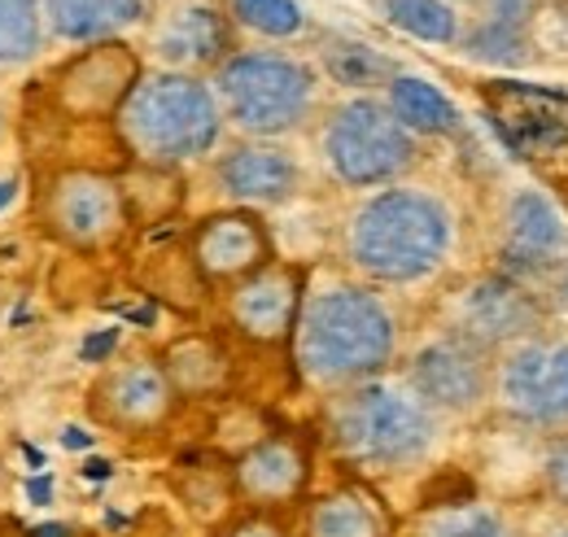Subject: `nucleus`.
<instances>
[{"instance_id":"nucleus-1","label":"nucleus","mask_w":568,"mask_h":537,"mask_svg":"<svg viewBox=\"0 0 568 537\" xmlns=\"http://www.w3.org/2000/svg\"><path fill=\"white\" fill-rule=\"evenodd\" d=\"M398 315L385 293L363 280H337L324 288H306L288 354L311 389L342 394L389 372V363L398 358Z\"/></svg>"},{"instance_id":"nucleus-2","label":"nucleus","mask_w":568,"mask_h":537,"mask_svg":"<svg viewBox=\"0 0 568 537\" xmlns=\"http://www.w3.org/2000/svg\"><path fill=\"white\" fill-rule=\"evenodd\" d=\"M455 214L433 189L389 184L351 210L342 254L372 288H412L450 263Z\"/></svg>"},{"instance_id":"nucleus-3","label":"nucleus","mask_w":568,"mask_h":537,"mask_svg":"<svg viewBox=\"0 0 568 537\" xmlns=\"http://www.w3.org/2000/svg\"><path fill=\"white\" fill-rule=\"evenodd\" d=\"M119 144L149 171H171L214 153L223 135V114L211 92V79L180 70H144L110 119Z\"/></svg>"},{"instance_id":"nucleus-4","label":"nucleus","mask_w":568,"mask_h":537,"mask_svg":"<svg viewBox=\"0 0 568 537\" xmlns=\"http://www.w3.org/2000/svg\"><path fill=\"white\" fill-rule=\"evenodd\" d=\"M328 437L342 459L367 472H403L425 464L442 437V419L407 381H363L328 406Z\"/></svg>"},{"instance_id":"nucleus-5","label":"nucleus","mask_w":568,"mask_h":537,"mask_svg":"<svg viewBox=\"0 0 568 537\" xmlns=\"http://www.w3.org/2000/svg\"><path fill=\"white\" fill-rule=\"evenodd\" d=\"M223 128L245 140L302 132L320 105V70L284 49H236L211 74Z\"/></svg>"},{"instance_id":"nucleus-6","label":"nucleus","mask_w":568,"mask_h":537,"mask_svg":"<svg viewBox=\"0 0 568 537\" xmlns=\"http://www.w3.org/2000/svg\"><path fill=\"white\" fill-rule=\"evenodd\" d=\"M320 158L337 184L376 193L403 184V175L420 158V144L389 114L381 97H346L324 114Z\"/></svg>"},{"instance_id":"nucleus-7","label":"nucleus","mask_w":568,"mask_h":537,"mask_svg":"<svg viewBox=\"0 0 568 537\" xmlns=\"http://www.w3.org/2000/svg\"><path fill=\"white\" fill-rule=\"evenodd\" d=\"M36 223L49 241L67 245L74 254H101L119 245V236L132 223L128 189L123 180L92 166L53 171L36 193Z\"/></svg>"},{"instance_id":"nucleus-8","label":"nucleus","mask_w":568,"mask_h":537,"mask_svg":"<svg viewBox=\"0 0 568 537\" xmlns=\"http://www.w3.org/2000/svg\"><path fill=\"white\" fill-rule=\"evenodd\" d=\"M495 403L525 428H568V336H529L495 358Z\"/></svg>"},{"instance_id":"nucleus-9","label":"nucleus","mask_w":568,"mask_h":537,"mask_svg":"<svg viewBox=\"0 0 568 537\" xmlns=\"http://www.w3.org/2000/svg\"><path fill=\"white\" fill-rule=\"evenodd\" d=\"M407 385L437 419L477 415L495 398V354H486L481 345H473L464 336L442 333L412 354Z\"/></svg>"},{"instance_id":"nucleus-10","label":"nucleus","mask_w":568,"mask_h":537,"mask_svg":"<svg viewBox=\"0 0 568 537\" xmlns=\"http://www.w3.org/2000/svg\"><path fill=\"white\" fill-rule=\"evenodd\" d=\"M141 53L128 40L83 44L49 79L53 110L74 123H110L119 114V105L128 101V92L141 83Z\"/></svg>"},{"instance_id":"nucleus-11","label":"nucleus","mask_w":568,"mask_h":537,"mask_svg":"<svg viewBox=\"0 0 568 537\" xmlns=\"http://www.w3.org/2000/svg\"><path fill=\"white\" fill-rule=\"evenodd\" d=\"M149 53L158 70L211 79L227 53H236V31L219 0H162L144 18Z\"/></svg>"},{"instance_id":"nucleus-12","label":"nucleus","mask_w":568,"mask_h":537,"mask_svg":"<svg viewBox=\"0 0 568 537\" xmlns=\"http://www.w3.org/2000/svg\"><path fill=\"white\" fill-rule=\"evenodd\" d=\"M481 345L486 354H503L529 336H542V302L511 275H481L450 302V328Z\"/></svg>"},{"instance_id":"nucleus-13","label":"nucleus","mask_w":568,"mask_h":537,"mask_svg":"<svg viewBox=\"0 0 568 537\" xmlns=\"http://www.w3.org/2000/svg\"><path fill=\"white\" fill-rule=\"evenodd\" d=\"M88 406H92V419L114 428V433H128V437H149L158 428H166V419L175 415V389L162 372L158 358H123V363H110L92 394H88Z\"/></svg>"},{"instance_id":"nucleus-14","label":"nucleus","mask_w":568,"mask_h":537,"mask_svg":"<svg viewBox=\"0 0 568 537\" xmlns=\"http://www.w3.org/2000/svg\"><path fill=\"white\" fill-rule=\"evenodd\" d=\"M189 259L202 280L211 284H236L254 271H263L272 259H276V245H272V232L263 223L258 210H219V214H206L193 236H189Z\"/></svg>"},{"instance_id":"nucleus-15","label":"nucleus","mask_w":568,"mask_h":537,"mask_svg":"<svg viewBox=\"0 0 568 537\" xmlns=\"http://www.w3.org/2000/svg\"><path fill=\"white\" fill-rule=\"evenodd\" d=\"M302 297H306V271L297 263L272 259L263 271L227 288V320L254 345H288Z\"/></svg>"},{"instance_id":"nucleus-16","label":"nucleus","mask_w":568,"mask_h":537,"mask_svg":"<svg viewBox=\"0 0 568 537\" xmlns=\"http://www.w3.org/2000/svg\"><path fill=\"white\" fill-rule=\"evenodd\" d=\"M214 184L241 210H272L297 197L302 162L276 140H236L214 158Z\"/></svg>"},{"instance_id":"nucleus-17","label":"nucleus","mask_w":568,"mask_h":537,"mask_svg":"<svg viewBox=\"0 0 568 537\" xmlns=\"http://www.w3.org/2000/svg\"><path fill=\"white\" fill-rule=\"evenodd\" d=\"M503 254L525 275H547L568 263V223L538 189H516L503 205Z\"/></svg>"},{"instance_id":"nucleus-18","label":"nucleus","mask_w":568,"mask_h":537,"mask_svg":"<svg viewBox=\"0 0 568 537\" xmlns=\"http://www.w3.org/2000/svg\"><path fill=\"white\" fill-rule=\"evenodd\" d=\"M232 485L236 494L254 507V511H272L284 503H297L311 485V455L297 437H263L254 442L236 468H232Z\"/></svg>"},{"instance_id":"nucleus-19","label":"nucleus","mask_w":568,"mask_h":537,"mask_svg":"<svg viewBox=\"0 0 568 537\" xmlns=\"http://www.w3.org/2000/svg\"><path fill=\"white\" fill-rule=\"evenodd\" d=\"M40 4H44L49 40L74 49L123 40L149 18V0H40Z\"/></svg>"},{"instance_id":"nucleus-20","label":"nucleus","mask_w":568,"mask_h":537,"mask_svg":"<svg viewBox=\"0 0 568 537\" xmlns=\"http://www.w3.org/2000/svg\"><path fill=\"white\" fill-rule=\"evenodd\" d=\"M389 511L363 485H342L306 511V537H389Z\"/></svg>"},{"instance_id":"nucleus-21","label":"nucleus","mask_w":568,"mask_h":537,"mask_svg":"<svg viewBox=\"0 0 568 537\" xmlns=\"http://www.w3.org/2000/svg\"><path fill=\"white\" fill-rule=\"evenodd\" d=\"M381 101L389 105V114L416 135V140H420V135L459 132V110H455V101H450L437 83H428L425 74L398 70V74L385 83V97H381Z\"/></svg>"},{"instance_id":"nucleus-22","label":"nucleus","mask_w":568,"mask_h":537,"mask_svg":"<svg viewBox=\"0 0 568 537\" xmlns=\"http://www.w3.org/2000/svg\"><path fill=\"white\" fill-rule=\"evenodd\" d=\"M320 70L337 88H346L351 97H376L398 74V67L376 44L355 40V36H324V44H320Z\"/></svg>"},{"instance_id":"nucleus-23","label":"nucleus","mask_w":568,"mask_h":537,"mask_svg":"<svg viewBox=\"0 0 568 537\" xmlns=\"http://www.w3.org/2000/svg\"><path fill=\"white\" fill-rule=\"evenodd\" d=\"M158 363H162L175 398H211L227 385V354L211 336H180L166 345V354Z\"/></svg>"},{"instance_id":"nucleus-24","label":"nucleus","mask_w":568,"mask_h":537,"mask_svg":"<svg viewBox=\"0 0 568 537\" xmlns=\"http://www.w3.org/2000/svg\"><path fill=\"white\" fill-rule=\"evenodd\" d=\"M381 13L394 31L412 36L420 44L455 49L464 40V9L450 0H381Z\"/></svg>"},{"instance_id":"nucleus-25","label":"nucleus","mask_w":568,"mask_h":537,"mask_svg":"<svg viewBox=\"0 0 568 537\" xmlns=\"http://www.w3.org/2000/svg\"><path fill=\"white\" fill-rule=\"evenodd\" d=\"M232 31H250L267 44H288L311 31V13L302 0H219Z\"/></svg>"},{"instance_id":"nucleus-26","label":"nucleus","mask_w":568,"mask_h":537,"mask_svg":"<svg viewBox=\"0 0 568 537\" xmlns=\"http://www.w3.org/2000/svg\"><path fill=\"white\" fill-rule=\"evenodd\" d=\"M49 44L40 0H0V70L27 67Z\"/></svg>"},{"instance_id":"nucleus-27","label":"nucleus","mask_w":568,"mask_h":537,"mask_svg":"<svg viewBox=\"0 0 568 537\" xmlns=\"http://www.w3.org/2000/svg\"><path fill=\"white\" fill-rule=\"evenodd\" d=\"M459 49L477 62H495V67H520L525 49H529V31H511V27H495V22H464V40Z\"/></svg>"},{"instance_id":"nucleus-28","label":"nucleus","mask_w":568,"mask_h":537,"mask_svg":"<svg viewBox=\"0 0 568 537\" xmlns=\"http://www.w3.org/2000/svg\"><path fill=\"white\" fill-rule=\"evenodd\" d=\"M425 537H511L490 507H450L437 520H428Z\"/></svg>"},{"instance_id":"nucleus-29","label":"nucleus","mask_w":568,"mask_h":537,"mask_svg":"<svg viewBox=\"0 0 568 537\" xmlns=\"http://www.w3.org/2000/svg\"><path fill=\"white\" fill-rule=\"evenodd\" d=\"M477 9V22H495V27H511V31H529L538 0H468Z\"/></svg>"},{"instance_id":"nucleus-30","label":"nucleus","mask_w":568,"mask_h":537,"mask_svg":"<svg viewBox=\"0 0 568 537\" xmlns=\"http://www.w3.org/2000/svg\"><path fill=\"white\" fill-rule=\"evenodd\" d=\"M542 485H547V494L568 507V437H560L551 450H547V459H542Z\"/></svg>"},{"instance_id":"nucleus-31","label":"nucleus","mask_w":568,"mask_h":537,"mask_svg":"<svg viewBox=\"0 0 568 537\" xmlns=\"http://www.w3.org/2000/svg\"><path fill=\"white\" fill-rule=\"evenodd\" d=\"M227 537H288L284 534V525H276L267 511H258V516H250V520H241L236 529Z\"/></svg>"},{"instance_id":"nucleus-32","label":"nucleus","mask_w":568,"mask_h":537,"mask_svg":"<svg viewBox=\"0 0 568 537\" xmlns=\"http://www.w3.org/2000/svg\"><path fill=\"white\" fill-rule=\"evenodd\" d=\"M450 4H459V9H464V4H468V0H450Z\"/></svg>"},{"instance_id":"nucleus-33","label":"nucleus","mask_w":568,"mask_h":537,"mask_svg":"<svg viewBox=\"0 0 568 537\" xmlns=\"http://www.w3.org/2000/svg\"><path fill=\"white\" fill-rule=\"evenodd\" d=\"M376 4H381V0H376Z\"/></svg>"},{"instance_id":"nucleus-34","label":"nucleus","mask_w":568,"mask_h":537,"mask_svg":"<svg viewBox=\"0 0 568 537\" xmlns=\"http://www.w3.org/2000/svg\"><path fill=\"white\" fill-rule=\"evenodd\" d=\"M565 537H568V534H565Z\"/></svg>"}]
</instances>
